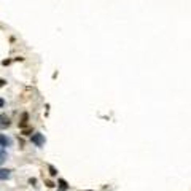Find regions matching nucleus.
Here are the masks:
<instances>
[{
	"label": "nucleus",
	"mask_w": 191,
	"mask_h": 191,
	"mask_svg": "<svg viewBox=\"0 0 191 191\" xmlns=\"http://www.w3.org/2000/svg\"><path fill=\"white\" fill-rule=\"evenodd\" d=\"M30 140L35 143L37 147H43L45 145V137L40 134V132H35V134H32V137H30Z\"/></svg>",
	"instance_id": "obj_1"
},
{
	"label": "nucleus",
	"mask_w": 191,
	"mask_h": 191,
	"mask_svg": "<svg viewBox=\"0 0 191 191\" xmlns=\"http://www.w3.org/2000/svg\"><path fill=\"white\" fill-rule=\"evenodd\" d=\"M10 124H11L10 116H7L5 113H0V129H7Z\"/></svg>",
	"instance_id": "obj_2"
},
{
	"label": "nucleus",
	"mask_w": 191,
	"mask_h": 191,
	"mask_svg": "<svg viewBox=\"0 0 191 191\" xmlns=\"http://www.w3.org/2000/svg\"><path fill=\"white\" fill-rule=\"evenodd\" d=\"M10 145H11V140L3 134H0V147H10Z\"/></svg>",
	"instance_id": "obj_3"
},
{
	"label": "nucleus",
	"mask_w": 191,
	"mask_h": 191,
	"mask_svg": "<svg viewBox=\"0 0 191 191\" xmlns=\"http://www.w3.org/2000/svg\"><path fill=\"white\" fill-rule=\"evenodd\" d=\"M10 175H11V171L0 167V180H7V178H10Z\"/></svg>",
	"instance_id": "obj_4"
},
{
	"label": "nucleus",
	"mask_w": 191,
	"mask_h": 191,
	"mask_svg": "<svg viewBox=\"0 0 191 191\" xmlns=\"http://www.w3.org/2000/svg\"><path fill=\"white\" fill-rule=\"evenodd\" d=\"M27 119H29V115L27 113H22L21 121H19V128H26L27 126Z\"/></svg>",
	"instance_id": "obj_5"
},
{
	"label": "nucleus",
	"mask_w": 191,
	"mask_h": 191,
	"mask_svg": "<svg viewBox=\"0 0 191 191\" xmlns=\"http://www.w3.org/2000/svg\"><path fill=\"white\" fill-rule=\"evenodd\" d=\"M5 159H7V153H5L3 150H0V164H3Z\"/></svg>",
	"instance_id": "obj_6"
},
{
	"label": "nucleus",
	"mask_w": 191,
	"mask_h": 191,
	"mask_svg": "<svg viewBox=\"0 0 191 191\" xmlns=\"http://www.w3.org/2000/svg\"><path fill=\"white\" fill-rule=\"evenodd\" d=\"M48 171H50V175H51V177H56V175H57V171L54 169L53 166H50V167H48Z\"/></svg>",
	"instance_id": "obj_7"
},
{
	"label": "nucleus",
	"mask_w": 191,
	"mask_h": 191,
	"mask_svg": "<svg viewBox=\"0 0 191 191\" xmlns=\"http://www.w3.org/2000/svg\"><path fill=\"white\" fill-rule=\"evenodd\" d=\"M57 183H59V186H61L62 189H67V188H68V185H67V182H65V180H62V178H61V180H59Z\"/></svg>",
	"instance_id": "obj_8"
},
{
	"label": "nucleus",
	"mask_w": 191,
	"mask_h": 191,
	"mask_svg": "<svg viewBox=\"0 0 191 191\" xmlns=\"http://www.w3.org/2000/svg\"><path fill=\"white\" fill-rule=\"evenodd\" d=\"M46 186H50V188H53V186H54V183H53L51 180H46Z\"/></svg>",
	"instance_id": "obj_9"
},
{
	"label": "nucleus",
	"mask_w": 191,
	"mask_h": 191,
	"mask_svg": "<svg viewBox=\"0 0 191 191\" xmlns=\"http://www.w3.org/2000/svg\"><path fill=\"white\" fill-rule=\"evenodd\" d=\"M30 132H32V129H24V131H22V134H26V135H29Z\"/></svg>",
	"instance_id": "obj_10"
},
{
	"label": "nucleus",
	"mask_w": 191,
	"mask_h": 191,
	"mask_svg": "<svg viewBox=\"0 0 191 191\" xmlns=\"http://www.w3.org/2000/svg\"><path fill=\"white\" fill-rule=\"evenodd\" d=\"M7 85V81L5 80H2V78H0V88H2V86H5Z\"/></svg>",
	"instance_id": "obj_11"
},
{
	"label": "nucleus",
	"mask_w": 191,
	"mask_h": 191,
	"mask_svg": "<svg viewBox=\"0 0 191 191\" xmlns=\"http://www.w3.org/2000/svg\"><path fill=\"white\" fill-rule=\"evenodd\" d=\"M3 105H5V101H3V99H2V97H0V108H2V107H3Z\"/></svg>",
	"instance_id": "obj_12"
},
{
	"label": "nucleus",
	"mask_w": 191,
	"mask_h": 191,
	"mask_svg": "<svg viewBox=\"0 0 191 191\" xmlns=\"http://www.w3.org/2000/svg\"><path fill=\"white\" fill-rule=\"evenodd\" d=\"M35 182H37L35 178H30V180H29V183H30V185H35Z\"/></svg>",
	"instance_id": "obj_13"
}]
</instances>
